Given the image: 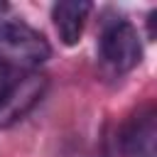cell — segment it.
<instances>
[{
	"label": "cell",
	"mask_w": 157,
	"mask_h": 157,
	"mask_svg": "<svg viewBox=\"0 0 157 157\" xmlns=\"http://www.w3.org/2000/svg\"><path fill=\"white\" fill-rule=\"evenodd\" d=\"M12 81H15V71H12L10 66L0 64V101H2V96H5V91L10 88Z\"/></svg>",
	"instance_id": "obj_6"
},
{
	"label": "cell",
	"mask_w": 157,
	"mask_h": 157,
	"mask_svg": "<svg viewBox=\"0 0 157 157\" xmlns=\"http://www.w3.org/2000/svg\"><path fill=\"white\" fill-rule=\"evenodd\" d=\"M52 56V47L25 22H0V64L15 69L32 71L34 66H42Z\"/></svg>",
	"instance_id": "obj_1"
},
{
	"label": "cell",
	"mask_w": 157,
	"mask_h": 157,
	"mask_svg": "<svg viewBox=\"0 0 157 157\" xmlns=\"http://www.w3.org/2000/svg\"><path fill=\"white\" fill-rule=\"evenodd\" d=\"M47 76L37 71H27L22 76H15L10 88L5 91L0 101V128H10L17 120H22L47 93Z\"/></svg>",
	"instance_id": "obj_3"
},
{
	"label": "cell",
	"mask_w": 157,
	"mask_h": 157,
	"mask_svg": "<svg viewBox=\"0 0 157 157\" xmlns=\"http://www.w3.org/2000/svg\"><path fill=\"white\" fill-rule=\"evenodd\" d=\"M91 7L93 5L88 0H61L52 7V20H54L56 34L66 47H74L81 39Z\"/></svg>",
	"instance_id": "obj_5"
},
{
	"label": "cell",
	"mask_w": 157,
	"mask_h": 157,
	"mask_svg": "<svg viewBox=\"0 0 157 157\" xmlns=\"http://www.w3.org/2000/svg\"><path fill=\"white\" fill-rule=\"evenodd\" d=\"M155 20H157V10H152L147 15V27H150V39H155Z\"/></svg>",
	"instance_id": "obj_7"
},
{
	"label": "cell",
	"mask_w": 157,
	"mask_h": 157,
	"mask_svg": "<svg viewBox=\"0 0 157 157\" xmlns=\"http://www.w3.org/2000/svg\"><path fill=\"white\" fill-rule=\"evenodd\" d=\"M101 59L105 66H110L115 74H128L132 71L140 59H142V42H140V34L137 29L120 20V22H113L103 29L101 34Z\"/></svg>",
	"instance_id": "obj_2"
},
{
	"label": "cell",
	"mask_w": 157,
	"mask_h": 157,
	"mask_svg": "<svg viewBox=\"0 0 157 157\" xmlns=\"http://www.w3.org/2000/svg\"><path fill=\"white\" fill-rule=\"evenodd\" d=\"M123 157H157V108L152 103L137 108L118 135Z\"/></svg>",
	"instance_id": "obj_4"
}]
</instances>
